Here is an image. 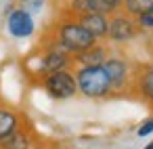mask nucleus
Here are the masks:
<instances>
[{"label": "nucleus", "mask_w": 153, "mask_h": 149, "mask_svg": "<svg viewBox=\"0 0 153 149\" xmlns=\"http://www.w3.org/2000/svg\"><path fill=\"white\" fill-rule=\"evenodd\" d=\"M71 65V55L65 53L59 44L48 48L42 57H40V74H53V72H61V69H69Z\"/></svg>", "instance_id": "obj_6"}, {"label": "nucleus", "mask_w": 153, "mask_h": 149, "mask_svg": "<svg viewBox=\"0 0 153 149\" xmlns=\"http://www.w3.org/2000/svg\"><path fill=\"white\" fill-rule=\"evenodd\" d=\"M122 2L124 0H86V7H88V13H101L111 17L122 9Z\"/></svg>", "instance_id": "obj_13"}, {"label": "nucleus", "mask_w": 153, "mask_h": 149, "mask_svg": "<svg viewBox=\"0 0 153 149\" xmlns=\"http://www.w3.org/2000/svg\"><path fill=\"white\" fill-rule=\"evenodd\" d=\"M30 149H48V147H44V145H32Z\"/></svg>", "instance_id": "obj_18"}, {"label": "nucleus", "mask_w": 153, "mask_h": 149, "mask_svg": "<svg viewBox=\"0 0 153 149\" xmlns=\"http://www.w3.org/2000/svg\"><path fill=\"white\" fill-rule=\"evenodd\" d=\"M21 126V118L17 111L9 107H0V141H4L9 134H13Z\"/></svg>", "instance_id": "obj_10"}, {"label": "nucleus", "mask_w": 153, "mask_h": 149, "mask_svg": "<svg viewBox=\"0 0 153 149\" xmlns=\"http://www.w3.org/2000/svg\"><path fill=\"white\" fill-rule=\"evenodd\" d=\"M78 23L97 40L99 38H107V25H109V17L101 15V13H84L78 17Z\"/></svg>", "instance_id": "obj_8"}, {"label": "nucleus", "mask_w": 153, "mask_h": 149, "mask_svg": "<svg viewBox=\"0 0 153 149\" xmlns=\"http://www.w3.org/2000/svg\"><path fill=\"white\" fill-rule=\"evenodd\" d=\"M138 34V25H136V19L126 15V13H113L109 17V25H107V38L115 44H124V42H130L132 38H136Z\"/></svg>", "instance_id": "obj_4"}, {"label": "nucleus", "mask_w": 153, "mask_h": 149, "mask_svg": "<svg viewBox=\"0 0 153 149\" xmlns=\"http://www.w3.org/2000/svg\"><path fill=\"white\" fill-rule=\"evenodd\" d=\"M74 57H76L74 61L78 63V67H94V65H103L107 61L109 53L103 44H94V46H90V48H86Z\"/></svg>", "instance_id": "obj_9"}, {"label": "nucleus", "mask_w": 153, "mask_h": 149, "mask_svg": "<svg viewBox=\"0 0 153 149\" xmlns=\"http://www.w3.org/2000/svg\"><path fill=\"white\" fill-rule=\"evenodd\" d=\"M19 2H21V9L27 13H38L44 7V0H19Z\"/></svg>", "instance_id": "obj_16"}, {"label": "nucleus", "mask_w": 153, "mask_h": 149, "mask_svg": "<svg viewBox=\"0 0 153 149\" xmlns=\"http://www.w3.org/2000/svg\"><path fill=\"white\" fill-rule=\"evenodd\" d=\"M122 9H124L126 15L138 17V15H143V13H147V11L153 9V0H124Z\"/></svg>", "instance_id": "obj_14"}, {"label": "nucleus", "mask_w": 153, "mask_h": 149, "mask_svg": "<svg viewBox=\"0 0 153 149\" xmlns=\"http://www.w3.org/2000/svg\"><path fill=\"white\" fill-rule=\"evenodd\" d=\"M57 44H59L65 53L78 55V53H82V51L94 46V44H97V38L90 36V34L78 23V19H67V21H63V23L59 25V30H57Z\"/></svg>", "instance_id": "obj_2"}, {"label": "nucleus", "mask_w": 153, "mask_h": 149, "mask_svg": "<svg viewBox=\"0 0 153 149\" xmlns=\"http://www.w3.org/2000/svg\"><path fill=\"white\" fill-rule=\"evenodd\" d=\"M74 76H76L78 92H82L88 99H103L111 92V82H109V76L103 65L78 67Z\"/></svg>", "instance_id": "obj_1"}, {"label": "nucleus", "mask_w": 153, "mask_h": 149, "mask_svg": "<svg viewBox=\"0 0 153 149\" xmlns=\"http://www.w3.org/2000/svg\"><path fill=\"white\" fill-rule=\"evenodd\" d=\"M109 82H111V90H124L128 86V82L132 80L130 74V63L122 57H107V61L103 63Z\"/></svg>", "instance_id": "obj_5"}, {"label": "nucleus", "mask_w": 153, "mask_h": 149, "mask_svg": "<svg viewBox=\"0 0 153 149\" xmlns=\"http://www.w3.org/2000/svg\"><path fill=\"white\" fill-rule=\"evenodd\" d=\"M136 92L140 95V99L153 105V65L140 69V74L136 76Z\"/></svg>", "instance_id": "obj_11"}, {"label": "nucleus", "mask_w": 153, "mask_h": 149, "mask_svg": "<svg viewBox=\"0 0 153 149\" xmlns=\"http://www.w3.org/2000/svg\"><path fill=\"white\" fill-rule=\"evenodd\" d=\"M30 147H32V136L21 126L13 134H9L4 141H0V149H30Z\"/></svg>", "instance_id": "obj_12"}, {"label": "nucleus", "mask_w": 153, "mask_h": 149, "mask_svg": "<svg viewBox=\"0 0 153 149\" xmlns=\"http://www.w3.org/2000/svg\"><path fill=\"white\" fill-rule=\"evenodd\" d=\"M151 132H153V118H147V120L138 126L136 134H138V136H149Z\"/></svg>", "instance_id": "obj_17"}, {"label": "nucleus", "mask_w": 153, "mask_h": 149, "mask_svg": "<svg viewBox=\"0 0 153 149\" xmlns=\"http://www.w3.org/2000/svg\"><path fill=\"white\" fill-rule=\"evenodd\" d=\"M42 88L48 92V97L65 101L76 97L78 92V84H76V76L69 69H61V72H53L42 76Z\"/></svg>", "instance_id": "obj_3"}, {"label": "nucleus", "mask_w": 153, "mask_h": 149, "mask_svg": "<svg viewBox=\"0 0 153 149\" xmlns=\"http://www.w3.org/2000/svg\"><path fill=\"white\" fill-rule=\"evenodd\" d=\"M134 19H136L138 30H153V9L143 13V15H138V17H134Z\"/></svg>", "instance_id": "obj_15"}, {"label": "nucleus", "mask_w": 153, "mask_h": 149, "mask_svg": "<svg viewBox=\"0 0 153 149\" xmlns=\"http://www.w3.org/2000/svg\"><path fill=\"white\" fill-rule=\"evenodd\" d=\"M7 30L13 38H30L34 34V17L32 13L23 11V9H15L11 11L9 19H7Z\"/></svg>", "instance_id": "obj_7"}]
</instances>
